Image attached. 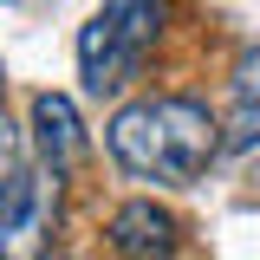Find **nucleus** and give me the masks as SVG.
I'll return each instance as SVG.
<instances>
[{"label":"nucleus","mask_w":260,"mask_h":260,"mask_svg":"<svg viewBox=\"0 0 260 260\" xmlns=\"http://www.w3.org/2000/svg\"><path fill=\"white\" fill-rule=\"evenodd\" d=\"M104 143H111L117 169H130L137 182L189 189V182L208 176V162L221 156V124L195 98H137V104H124L111 117Z\"/></svg>","instance_id":"obj_1"},{"label":"nucleus","mask_w":260,"mask_h":260,"mask_svg":"<svg viewBox=\"0 0 260 260\" xmlns=\"http://www.w3.org/2000/svg\"><path fill=\"white\" fill-rule=\"evenodd\" d=\"M162 0H104L85 32H78V72H85V91L91 98H117L150 65L162 39Z\"/></svg>","instance_id":"obj_2"},{"label":"nucleus","mask_w":260,"mask_h":260,"mask_svg":"<svg viewBox=\"0 0 260 260\" xmlns=\"http://www.w3.org/2000/svg\"><path fill=\"white\" fill-rule=\"evenodd\" d=\"M254 143H260V46H247L234 65V104H228L221 150H254Z\"/></svg>","instance_id":"obj_6"},{"label":"nucleus","mask_w":260,"mask_h":260,"mask_svg":"<svg viewBox=\"0 0 260 260\" xmlns=\"http://www.w3.org/2000/svg\"><path fill=\"white\" fill-rule=\"evenodd\" d=\"M111 247H117V260H169L182 247V228L156 202H124L111 215Z\"/></svg>","instance_id":"obj_4"},{"label":"nucleus","mask_w":260,"mask_h":260,"mask_svg":"<svg viewBox=\"0 0 260 260\" xmlns=\"http://www.w3.org/2000/svg\"><path fill=\"white\" fill-rule=\"evenodd\" d=\"M13 176H20V130L7 124V111H0V202L13 189Z\"/></svg>","instance_id":"obj_7"},{"label":"nucleus","mask_w":260,"mask_h":260,"mask_svg":"<svg viewBox=\"0 0 260 260\" xmlns=\"http://www.w3.org/2000/svg\"><path fill=\"white\" fill-rule=\"evenodd\" d=\"M32 137H39V162H52L65 176V162L85 150V124H78V104L59 91H39L32 98Z\"/></svg>","instance_id":"obj_5"},{"label":"nucleus","mask_w":260,"mask_h":260,"mask_svg":"<svg viewBox=\"0 0 260 260\" xmlns=\"http://www.w3.org/2000/svg\"><path fill=\"white\" fill-rule=\"evenodd\" d=\"M59 182L65 176L52 162L13 176V189L0 202V260H46L52 228H59Z\"/></svg>","instance_id":"obj_3"}]
</instances>
